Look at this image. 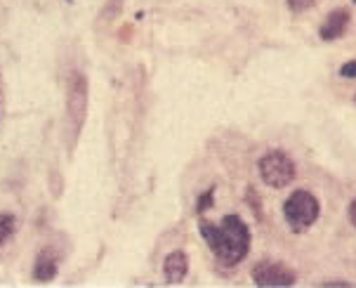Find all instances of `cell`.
Returning a JSON list of instances; mask_svg holds the SVG:
<instances>
[{"label": "cell", "instance_id": "1", "mask_svg": "<svg viewBox=\"0 0 356 288\" xmlns=\"http://www.w3.org/2000/svg\"><path fill=\"white\" fill-rule=\"evenodd\" d=\"M201 237L222 267H236L250 250V230L238 215H227L220 225L201 222Z\"/></svg>", "mask_w": 356, "mask_h": 288}, {"label": "cell", "instance_id": "2", "mask_svg": "<svg viewBox=\"0 0 356 288\" xmlns=\"http://www.w3.org/2000/svg\"><path fill=\"white\" fill-rule=\"evenodd\" d=\"M90 86L83 71H69L66 76V135H69V154L74 152L81 130L88 118Z\"/></svg>", "mask_w": 356, "mask_h": 288}, {"label": "cell", "instance_id": "3", "mask_svg": "<svg viewBox=\"0 0 356 288\" xmlns=\"http://www.w3.org/2000/svg\"><path fill=\"white\" fill-rule=\"evenodd\" d=\"M318 199L307 189H298L293 191L291 196L283 203V215H286V222L293 227L295 232H302L307 227H312L318 218Z\"/></svg>", "mask_w": 356, "mask_h": 288}, {"label": "cell", "instance_id": "4", "mask_svg": "<svg viewBox=\"0 0 356 288\" xmlns=\"http://www.w3.org/2000/svg\"><path fill=\"white\" fill-rule=\"evenodd\" d=\"M259 177H262L264 184L274 189H283L295 179V163L288 154L283 152H269L259 159L257 163Z\"/></svg>", "mask_w": 356, "mask_h": 288}, {"label": "cell", "instance_id": "5", "mask_svg": "<svg viewBox=\"0 0 356 288\" xmlns=\"http://www.w3.org/2000/svg\"><path fill=\"white\" fill-rule=\"evenodd\" d=\"M252 281L257 286H293L295 272L288 265H283V262L262 260L252 267Z\"/></svg>", "mask_w": 356, "mask_h": 288}, {"label": "cell", "instance_id": "6", "mask_svg": "<svg viewBox=\"0 0 356 288\" xmlns=\"http://www.w3.org/2000/svg\"><path fill=\"white\" fill-rule=\"evenodd\" d=\"M59 272V257H57V250L52 246H45V248L38 250L33 260V279L40 281V284H47L57 277Z\"/></svg>", "mask_w": 356, "mask_h": 288}, {"label": "cell", "instance_id": "7", "mask_svg": "<svg viewBox=\"0 0 356 288\" xmlns=\"http://www.w3.org/2000/svg\"><path fill=\"white\" fill-rule=\"evenodd\" d=\"M186 272H189V257L184 250H172L163 260V274H165L168 284H182Z\"/></svg>", "mask_w": 356, "mask_h": 288}, {"label": "cell", "instance_id": "8", "mask_svg": "<svg viewBox=\"0 0 356 288\" xmlns=\"http://www.w3.org/2000/svg\"><path fill=\"white\" fill-rule=\"evenodd\" d=\"M349 26V12L347 10H333L328 17H325L321 31H318V35H321V40H337L340 35H345Z\"/></svg>", "mask_w": 356, "mask_h": 288}, {"label": "cell", "instance_id": "9", "mask_svg": "<svg viewBox=\"0 0 356 288\" xmlns=\"http://www.w3.org/2000/svg\"><path fill=\"white\" fill-rule=\"evenodd\" d=\"M15 232H17V215L10 211H3L0 213V248L15 237Z\"/></svg>", "mask_w": 356, "mask_h": 288}, {"label": "cell", "instance_id": "10", "mask_svg": "<svg viewBox=\"0 0 356 288\" xmlns=\"http://www.w3.org/2000/svg\"><path fill=\"white\" fill-rule=\"evenodd\" d=\"M316 5V0H288V8L293 12H307Z\"/></svg>", "mask_w": 356, "mask_h": 288}, {"label": "cell", "instance_id": "11", "mask_svg": "<svg viewBox=\"0 0 356 288\" xmlns=\"http://www.w3.org/2000/svg\"><path fill=\"white\" fill-rule=\"evenodd\" d=\"M213 194H215V189H208L205 194H201V199H198V206H196L198 213H205V208L213 206Z\"/></svg>", "mask_w": 356, "mask_h": 288}, {"label": "cell", "instance_id": "12", "mask_svg": "<svg viewBox=\"0 0 356 288\" xmlns=\"http://www.w3.org/2000/svg\"><path fill=\"white\" fill-rule=\"evenodd\" d=\"M340 76L356 78V59H349L347 64H342V67H340Z\"/></svg>", "mask_w": 356, "mask_h": 288}, {"label": "cell", "instance_id": "13", "mask_svg": "<svg viewBox=\"0 0 356 288\" xmlns=\"http://www.w3.org/2000/svg\"><path fill=\"white\" fill-rule=\"evenodd\" d=\"M118 12H120V0H108V5H106V17L111 19V17H118Z\"/></svg>", "mask_w": 356, "mask_h": 288}, {"label": "cell", "instance_id": "14", "mask_svg": "<svg viewBox=\"0 0 356 288\" xmlns=\"http://www.w3.org/2000/svg\"><path fill=\"white\" fill-rule=\"evenodd\" d=\"M321 286H333V288H352L354 284H352V281H323V284Z\"/></svg>", "mask_w": 356, "mask_h": 288}, {"label": "cell", "instance_id": "15", "mask_svg": "<svg viewBox=\"0 0 356 288\" xmlns=\"http://www.w3.org/2000/svg\"><path fill=\"white\" fill-rule=\"evenodd\" d=\"M349 220H352V225L356 227V199L349 203Z\"/></svg>", "mask_w": 356, "mask_h": 288}, {"label": "cell", "instance_id": "16", "mask_svg": "<svg viewBox=\"0 0 356 288\" xmlns=\"http://www.w3.org/2000/svg\"><path fill=\"white\" fill-rule=\"evenodd\" d=\"M354 3H356V0H354Z\"/></svg>", "mask_w": 356, "mask_h": 288}]
</instances>
